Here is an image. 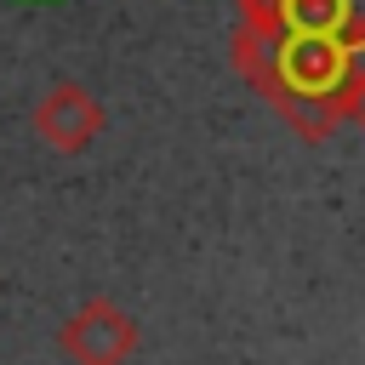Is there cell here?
I'll use <instances>...</instances> for the list:
<instances>
[{"mask_svg": "<svg viewBox=\"0 0 365 365\" xmlns=\"http://www.w3.org/2000/svg\"><path fill=\"white\" fill-rule=\"evenodd\" d=\"M103 103L80 86V80H63L51 86L40 103H34V137L51 148V154H86L97 137H103Z\"/></svg>", "mask_w": 365, "mask_h": 365, "instance_id": "3957f363", "label": "cell"}, {"mask_svg": "<svg viewBox=\"0 0 365 365\" xmlns=\"http://www.w3.org/2000/svg\"><path fill=\"white\" fill-rule=\"evenodd\" d=\"M137 342H143L137 319L120 302H108V297L80 302L63 319V331H57V348H63L68 365H125L137 354Z\"/></svg>", "mask_w": 365, "mask_h": 365, "instance_id": "7a4b0ae2", "label": "cell"}, {"mask_svg": "<svg viewBox=\"0 0 365 365\" xmlns=\"http://www.w3.org/2000/svg\"><path fill=\"white\" fill-rule=\"evenodd\" d=\"M342 120L365 131V68H359V74H354V86L342 91Z\"/></svg>", "mask_w": 365, "mask_h": 365, "instance_id": "277c9868", "label": "cell"}, {"mask_svg": "<svg viewBox=\"0 0 365 365\" xmlns=\"http://www.w3.org/2000/svg\"><path fill=\"white\" fill-rule=\"evenodd\" d=\"M228 46L240 80L302 143H325L365 68V0H234Z\"/></svg>", "mask_w": 365, "mask_h": 365, "instance_id": "6da1fadb", "label": "cell"}]
</instances>
